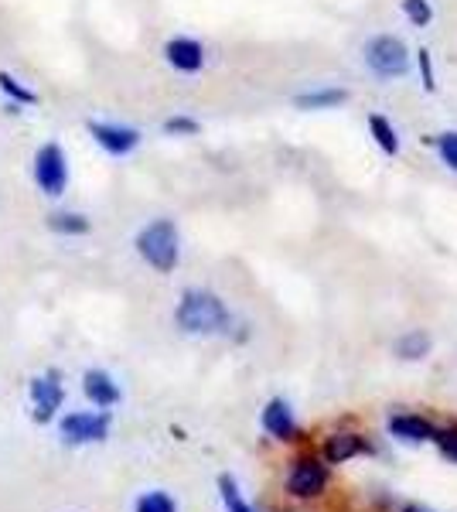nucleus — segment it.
Instances as JSON below:
<instances>
[{
	"label": "nucleus",
	"instance_id": "obj_26",
	"mask_svg": "<svg viewBox=\"0 0 457 512\" xmlns=\"http://www.w3.org/2000/svg\"><path fill=\"white\" fill-rule=\"evenodd\" d=\"M403 512H427V509H420V506H406Z\"/></svg>",
	"mask_w": 457,
	"mask_h": 512
},
{
	"label": "nucleus",
	"instance_id": "obj_3",
	"mask_svg": "<svg viewBox=\"0 0 457 512\" xmlns=\"http://www.w3.org/2000/svg\"><path fill=\"white\" fill-rule=\"evenodd\" d=\"M31 175H35V185L41 195L58 198L69 188V158H65V147L48 140L35 151V164H31Z\"/></svg>",
	"mask_w": 457,
	"mask_h": 512
},
{
	"label": "nucleus",
	"instance_id": "obj_23",
	"mask_svg": "<svg viewBox=\"0 0 457 512\" xmlns=\"http://www.w3.org/2000/svg\"><path fill=\"white\" fill-rule=\"evenodd\" d=\"M198 120H191V117H171V120H164V134H171V137H195L198 134Z\"/></svg>",
	"mask_w": 457,
	"mask_h": 512
},
{
	"label": "nucleus",
	"instance_id": "obj_24",
	"mask_svg": "<svg viewBox=\"0 0 457 512\" xmlns=\"http://www.w3.org/2000/svg\"><path fill=\"white\" fill-rule=\"evenodd\" d=\"M434 444L440 448V454H447L451 461H457V427H444V431H437Z\"/></svg>",
	"mask_w": 457,
	"mask_h": 512
},
{
	"label": "nucleus",
	"instance_id": "obj_22",
	"mask_svg": "<svg viewBox=\"0 0 457 512\" xmlns=\"http://www.w3.org/2000/svg\"><path fill=\"white\" fill-rule=\"evenodd\" d=\"M437 151H440V161L451 171H457V130H444V134L437 137Z\"/></svg>",
	"mask_w": 457,
	"mask_h": 512
},
{
	"label": "nucleus",
	"instance_id": "obj_6",
	"mask_svg": "<svg viewBox=\"0 0 457 512\" xmlns=\"http://www.w3.org/2000/svg\"><path fill=\"white\" fill-rule=\"evenodd\" d=\"M28 396H31V414H35L38 424H52L58 407L65 400V383L58 369H48L45 376H35L28 383Z\"/></svg>",
	"mask_w": 457,
	"mask_h": 512
},
{
	"label": "nucleus",
	"instance_id": "obj_17",
	"mask_svg": "<svg viewBox=\"0 0 457 512\" xmlns=\"http://www.w3.org/2000/svg\"><path fill=\"white\" fill-rule=\"evenodd\" d=\"M0 93L7 96V106H38V93L31 86H24L18 76L11 72H0Z\"/></svg>",
	"mask_w": 457,
	"mask_h": 512
},
{
	"label": "nucleus",
	"instance_id": "obj_20",
	"mask_svg": "<svg viewBox=\"0 0 457 512\" xmlns=\"http://www.w3.org/2000/svg\"><path fill=\"white\" fill-rule=\"evenodd\" d=\"M403 14L413 28H427V24L434 21V7H430V0H403Z\"/></svg>",
	"mask_w": 457,
	"mask_h": 512
},
{
	"label": "nucleus",
	"instance_id": "obj_12",
	"mask_svg": "<svg viewBox=\"0 0 457 512\" xmlns=\"http://www.w3.org/2000/svg\"><path fill=\"white\" fill-rule=\"evenodd\" d=\"M365 451H372V448L362 434L338 431V434L328 437V444H324V461H328V465H342V461L359 458V454H365Z\"/></svg>",
	"mask_w": 457,
	"mask_h": 512
},
{
	"label": "nucleus",
	"instance_id": "obj_25",
	"mask_svg": "<svg viewBox=\"0 0 457 512\" xmlns=\"http://www.w3.org/2000/svg\"><path fill=\"white\" fill-rule=\"evenodd\" d=\"M420 69H423V86H427V93H434L437 89L434 65H430V52H423V48H420Z\"/></svg>",
	"mask_w": 457,
	"mask_h": 512
},
{
	"label": "nucleus",
	"instance_id": "obj_7",
	"mask_svg": "<svg viewBox=\"0 0 457 512\" xmlns=\"http://www.w3.org/2000/svg\"><path fill=\"white\" fill-rule=\"evenodd\" d=\"M89 137H93L99 151H106L110 158H127V154H134L140 147V130L127 127V123L89 120Z\"/></svg>",
	"mask_w": 457,
	"mask_h": 512
},
{
	"label": "nucleus",
	"instance_id": "obj_19",
	"mask_svg": "<svg viewBox=\"0 0 457 512\" xmlns=\"http://www.w3.org/2000/svg\"><path fill=\"white\" fill-rule=\"evenodd\" d=\"M219 495H222V506H226V512H256L243 499V492H239V485H236V478H232V475L219 478Z\"/></svg>",
	"mask_w": 457,
	"mask_h": 512
},
{
	"label": "nucleus",
	"instance_id": "obj_11",
	"mask_svg": "<svg viewBox=\"0 0 457 512\" xmlns=\"http://www.w3.org/2000/svg\"><path fill=\"white\" fill-rule=\"evenodd\" d=\"M260 424L263 431H267L270 437H277V441H294L297 437V420H294V410H290L287 400H270L267 407H263L260 414Z\"/></svg>",
	"mask_w": 457,
	"mask_h": 512
},
{
	"label": "nucleus",
	"instance_id": "obj_5",
	"mask_svg": "<svg viewBox=\"0 0 457 512\" xmlns=\"http://www.w3.org/2000/svg\"><path fill=\"white\" fill-rule=\"evenodd\" d=\"M58 431L69 444H99L110 434V410H76L65 414Z\"/></svg>",
	"mask_w": 457,
	"mask_h": 512
},
{
	"label": "nucleus",
	"instance_id": "obj_13",
	"mask_svg": "<svg viewBox=\"0 0 457 512\" xmlns=\"http://www.w3.org/2000/svg\"><path fill=\"white\" fill-rule=\"evenodd\" d=\"M389 434L410 444H427V441H434L437 427L420 414H396V417H389Z\"/></svg>",
	"mask_w": 457,
	"mask_h": 512
},
{
	"label": "nucleus",
	"instance_id": "obj_8",
	"mask_svg": "<svg viewBox=\"0 0 457 512\" xmlns=\"http://www.w3.org/2000/svg\"><path fill=\"white\" fill-rule=\"evenodd\" d=\"M324 489H328V465H321L318 458H297L287 478V492L294 499H318Z\"/></svg>",
	"mask_w": 457,
	"mask_h": 512
},
{
	"label": "nucleus",
	"instance_id": "obj_4",
	"mask_svg": "<svg viewBox=\"0 0 457 512\" xmlns=\"http://www.w3.org/2000/svg\"><path fill=\"white\" fill-rule=\"evenodd\" d=\"M365 65L379 79H400L410 72V48L396 35H376L365 45Z\"/></svg>",
	"mask_w": 457,
	"mask_h": 512
},
{
	"label": "nucleus",
	"instance_id": "obj_10",
	"mask_svg": "<svg viewBox=\"0 0 457 512\" xmlns=\"http://www.w3.org/2000/svg\"><path fill=\"white\" fill-rule=\"evenodd\" d=\"M82 393H86V400L93 403L99 410H110L120 403V383L106 373V369H89L86 376H82Z\"/></svg>",
	"mask_w": 457,
	"mask_h": 512
},
{
	"label": "nucleus",
	"instance_id": "obj_1",
	"mask_svg": "<svg viewBox=\"0 0 457 512\" xmlns=\"http://www.w3.org/2000/svg\"><path fill=\"white\" fill-rule=\"evenodd\" d=\"M174 321H178L181 332L188 335H222L229 328V308L219 294L202 291V287H191L181 294L178 308H174Z\"/></svg>",
	"mask_w": 457,
	"mask_h": 512
},
{
	"label": "nucleus",
	"instance_id": "obj_9",
	"mask_svg": "<svg viewBox=\"0 0 457 512\" xmlns=\"http://www.w3.org/2000/svg\"><path fill=\"white\" fill-rule=\"evenodd\" d=\"M164 59H168L174 72L195 76V72H202V65H205V45L195 38H171L168 45H164Z\"/></svg>",
	"mask_w": 457,
	"mask_h": 512
},
{
	"label": "nucleus",
	"instance_id": "obj_15",
	"mask_svg": "<svg viewBox=\"0 0 457 512\" xmlns=\"http://www.w3.org/2000/svg\"><path fill=\"white\" fill-rule=\"evenodd\" d=\"M430 349H434V338H430L423 328H417V332H406L400 342H396V355H400L403 362H420L427 359Z\"/></svg>",
	"mask_w": 457,
	"mask_h": 512
},
{
	"label": "nucleus",
	"instance_id": "obj_21",
	"mask_svg": "<svg viewBox=\"0 0 457 512\" xmlns=\"http://www.w3.org/2000/svg\"><path fill=\"white\" fill-rule=\"evenodd\" d=\"M137 512H178V502L168 492H144L137 499Z\"/></svg>",
	"mask_w": 457,
	"mask_h": 512
},
{
	"label": "nucleus",
	"instance_id": "obj_14",
	"mask_svg": "<svg viewBox=\"0 0 457 512\" xmlns=\"http://www.w3.org/2000/svg\"><path fill=\"white\" fill-rule=\"evenodd\" d=\"M345 99H348L345 89L321 86V89H311V93H301L294 103H297V110H335V106H342Z\"/></svg>",
	"mask_w": 457,
	"mask_h": 512
},
{
	"label": "nucleus",
	"instance_id": "obj_16",
	"mask_svg": "<svg viewBox=\"0 0 457 512\" xmlns=\"http://www.w3.org/2000/svg\"><path fill=\"white\" fill-rule=\"evenodd\" d=\"M48 229L58 236H86L89 229H93V222H89V216H82V212H52L48 216Z\"/></svg>",
	"mask_w": 457,
	"mask_h": 512
},
{
	"label": "nucleus",
	"instance_id": "obj_2",
	"mask_svg": "<svg viewBox=\"0 0 457 512\" xmlns=\"http://www.w3.org/2000/svg\"><path fill=\"white\" fill-rule=\"evenodd\" d=\"M134 246H137V253L144 256L147 267H154L157 274H171L181 260V236L171 219L147 222V226L137 233Z\"/></svg>",
	"mask_w": 457,
	"mask_h": 512
},
{
	"label": "nucleus",
	"instance_id": "obj_18",
	"mask_svg": "<svg viewBox=\"0 0 457 512\" xmlns=\"http://www.w3.org/2000/svg\"><path fill=\"white\" fill-rule=\"evenodd\" d=\"M369 130H372V137H376V144L382 147V151L400 154V134H396V127L386 117H369Z\"/></svg>",
	"mask_w": 457,
	"mask_h": 512
}]
</instances>
